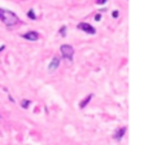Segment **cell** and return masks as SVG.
<instances>
[{"label": "cell", "instance_id": "obj_10", "mask_svg": "<svg viewBox=\"0 0 148 145\" xmlns=\"http://www.w3.org/2000/svg\"><path fill=\"white\" fill-rule=\"evenodd\" d=\"M27 17L30 18V20H36V14L34 13V9H30L27 12Z\"/></svg>", "mask_w": 148, "mask_h": 145}, {"label": "cell", "instance_id": "obj_3", "mask_svg": "<svg viewBox=\"0 0 148 145\" xmlns=\"http://www.w3.org/2000/svg\"><path fill=\"white\" fill-rule=\"evenodd\" d=\"M78 30H81V31H83V33H87V34H90V35H95L96 34V30H95V27L92 25H90V23H87V22H81V23H78Z\"/></svg>", "mask_w": 148, "mask_h": 145}, {"label": "cell", "instance_id": "obj_13", "mask_svg": "<svg viewBox=\"0 0 148 145\" xmlns=\"http://www.w3.org/2000/svg\"><path fill=\"white\" fill-rule=\"evenodd\" d=\"M112 16L116 18V17H118V16H120V13H118V10H114V12L112 13Z\"/></svg>", "mask_w": 148, "mask_h": 145}, {"label": "cell", "instance_id": "obj_4", "mask_svg": "<svg viewBox=\"0 0 148 145\" xmlns=\"http://www.w3.org/2000/svg\"><path fill=\"white\" fill-rule=\"evenodd\" d=\"M39 34L36 33V31H27V33H25V34H21V38H23V39H26V40H30V42H36L39 39Z\"/></svg>", "mask_w": 148, "mask_h": 145}, {"label": "cell", "instance_id": "obj_5", "mask_svg": "<svg viewBox=\"0 0 148 145\" xmlns=\"http://www.w3.org/2000/svg\"><path fill=\"white\" fill-rule=\"evenodd\" d=\"M59 66H60V59L57 56L52 57L51 62H49V65H48V73H53Z\"/></svg>", "mask_w": 148, "mask_h": 145}, {"label": "cell", "instance_id": "obj_12", "mask_svg": "<svg viewBox=\"0 0 148 145\" xmlns=\"http://www.w3.org/2000/svg\"><path fill=\"white\" fill-rule=\"evenodd\" d=\"M100 18H101V14H100V13L95 14V21H100Z\"/></svg>", "mask_w": 148, "mask_h": 145}, {"label": "cell", "instance_id": "obj_6", "mask_svg": "<svg viewBox=\"0 0 148 145\" xmlns=\"http://www.w3.org/2000/svg\"><path fill=\"white\" fill-rule=\"evenodd\" d=\"M126 130H127L126 127H121V128H118V130L114 132V135H113V139H114V140H117V141H121V140L123 139V136H125Z\"/></svg>", "mask_w": 148, "mask_h": 145}, {"label": "cell", "instance_id": "obj_14", "mask_svg": "<svg viewBox=\"0 0 148 145\" xmlns=\"http://www.w3.org/2000/svg\"><path fill=\"white\" fill-rule=\"evenodd\" d=\"M5 48V46H3V47H0V52H1L3 51V49H4Z\"/></svg>", "mask_w": 148, "mask_h": 145}, {"label": "cell", "instance_id": "obj_1", "mask_svg": "<svg viewBox=\"0 0 148 145\" xmlns=\"http://www.w3.org/2000/svg\"><path fill=\"white\" fill-rule=\"evenodd\" d=\"M0 20L3 21V23L7 27L16 26L20 22V18L17 17L16 13H13L12 10H8V9H1V8H0Z\"/></svg>", "mask_w": 148, "mask_h": 145}, {"label": "cell", "instance_id": "obj_11", "mask_svg": "<svg viewBox=\"0 0 148 145\" xmlns=\"http://www.w3.org/2000/svg\"><path fill=\"white\" fill-rule=\"evenodd\" d=\"M108 0H96V4H99V5H103V4H105Z\"/></svg>", "mask_w": 148, "mask_h": 145}, {"label": "cell", "instance_id": "obj_7", "mask_svg": "<svg viewBox=\"0 0 148 145\" xmlns=\"http://www.w3.org/2000/svg\"><path fill=\"white\" fill-rule=\"evenodd\" d=\"M91 99H92V93H90L88 96L86 97V99H83L81 102H79V108H81V109H84V106H86V105L88 104L90 100H91Z\"/></svg>", "mask_w": 148, "mask_h": 145}, {"label": "cell", "instance_id": "obj_8", "mask_svg": "<svg viewBox=\"0 0 148 145\" xmlns=\"http://www.w3.org/2000/svg\"><path fill=\"white\" fill-rule=\"evenodd\" d=\"M66 26H61L60 27V30H59V34H60V36H62V38H65L66 36Z\"/></svg>", "mask_w": 148, "mask_h": 145}, {"label": "cell", "instance_id": "obj_9", "mask_svg": "<svg viewBox=\"0 0 148 145\" xmlns=\"http://www.w3.org/2000/svg\"><path fill=\"white\" fill-rule=\"evenodd\" d=\"M30 104H31L30 100H22V101H21V106H22L23 109H27Z\"/></svg>", "mask_w": 148, "mask_h": 145}, {"label": "cell", "instance_id": "obj_2", "mask_svg": "<svg viewBox=\"0 0 148 145\" xmlns=\"http://www.w3.org/2000/svg\"><path fill=\"white\" fill-rule=\"evenodd\" d=\"M60 52H61V56L62 59L68 60L69 62L73 61V56H74V48L69 44H62L60 47Z\"/></svg>", "mask_w": 148, "mask_h": 145}]
</instances>
